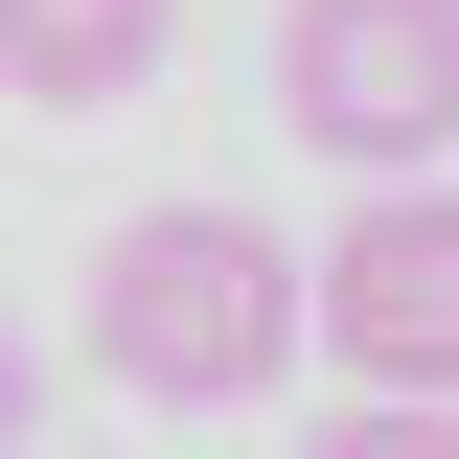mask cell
<instances>
[{
  "mask_svg": "<svg viewBox=\"0 0 459 459\" xmlns=\"http://www.w3.org/2000/svg\"><path fill=\"white\" fill-rule=\"evenodd\" d=\"M299 276H322V253H276L253 207H138V230L92 253V368H115L138 413H230V391H276L299 322H322Z\"/></svg>",
  "mask_w": 459,
  "mask_h": 459,
  "instance_id": "1",
  "label": "cell"
},
{
  "mask_svg": "<svg viewBox=\"0 0 459 459\" xmlns=\"http://www.w3.org/2000/svg\"><path fill=\"white\" fill-rule=\"evenodd\" d=\"M276 115L368 184H437L459 138V0H276Z\"/></svg>",
  "mask_w": 459,
  "mask_h": 459,
  "instance_id": "2",
  "label": "cell"
},
{
  "mask_svg": "<svg viewBox=\"0 0 459 459\" xmlns=\"http://www.w3.org/2000/svg\"><path fill=\"white\" fill-rule=\"evenodd\" d=\"M299 299H322V368H344V391L459 413V184H368Z\"/></svg>",
  "mask_w": 459,
  "mask_h": 459,
  "instance_id": "3",
  "label": "cell"
},
{
  "mask_svg": "<svg viewBox=\"0 0 459 459\" xmlns=\"http://www.w3.org/2000/svg\"><path fill=\"white\" fill-rule=\"evenodd\" d=\"M161 23H184V0H0V92L92 115V92H138V69H161Z\"/></svg>",
  "mask_w": 459,
  "mask_h": 459,
  "instance_id": "4",
  "label": "cell"
},
{
  "mask_svg": "<svg viewBox=\"0 0 459 459\" xmlns=\"http://www.w3.org/2000/svg\"><path fill=\"white\" fill-rule=\"evenodd\" d=\"M299 459H459V413H391V391H368V413H322Z\"/></svg>",
  "mask_w": 459,
  "mask_h": 459,
  "instance_id": "5",
  "label": "cell"
},
{
  "mask_svg": "<svg viewBox=\"0 0 459 459\" xmlns=\"http://www.w3.org/2000/svg\"><path fill=\"white\" fill-rule=\"evenodd\" d=\"M23 413H47V344H23V322H0V459H23Z\"/></svg>",
  "mask_w": 459,
  "mask_h": 459,
  "instance_id": "6",
  "label": "cell"
}]
</instances>
